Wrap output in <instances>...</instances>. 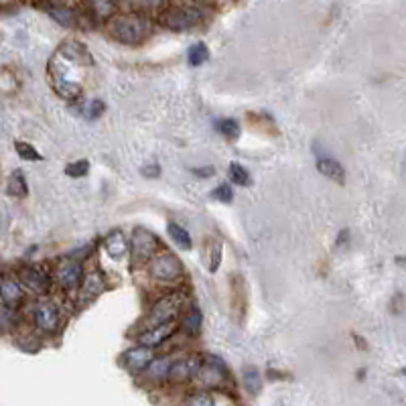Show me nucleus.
<instances>
[{
	"label": "nucleus",
	"instance_id": "23",
	"mask_svg": "<svg viewBox=\"0 0 406 406\" xmlns=\"http://www.w3.org/2000/svg\"><path fill=\"white\" fill-rule=\"evenodd\" d=\"M49 14L51 18H55L59 25L63 27H73L75 25V14L71 13L70 9H63V6H49Z\"/></svg>",
	"mask_w": 406,
	"mask_h": 406
},
{
	"label": "nucleus",
	"instance_id": "11",
	"mask_svg": "<svg viewBox=\"0 0 406 406\" xmlns=\"http://www.w3.org/2000/svg\"><path fill=\"white\" fill-rule=\"evenodd\" d=\"M80 279H82V267H80V262L70 260V258H65V260L59 262V267H57V280H59V284H61L63 289H73V287L80 282Z\"/></svg>",
	"mask_w": 406,
	"mask_h": 406
},
{
	"label": "nucleus",
	"instance_id": "32",
	"mask_svg": "<svg viewBox=\"0 0 406 406\" xmlns=\"http://www.w3.org/2000/svg\"><path fill=\"white\" fill-rule=\"evenodd\" d=\"M13 323V311L9 307H0V329H9Z\"/></svg>",
	"mask_w": 406,
	"mask_h": 406
},
{
	"label": "nucleus",
	"instance_id": "29",
	"mask_svg": "<svg viewBox=\"0 0 406 406\" xmlns=\"http://www.w3.org/2000/svg\"><path fill=\"white\" fill-rule=\"evenodd\" d=\"M211 197H213V199H218V201H222V203H230V201L234 199V193H232L230 185L224 183V185H220L218 189H213V191H211Z\"/></svg>",
	"mask_w": 406,
	"mask_h": 406
},
{
	"label": "nucleus",
	"instance_id": "22",
	"mask_svg": "<svg viewBox=\"0 0 406 406\" xmlns=\"http://www.w3.org/2000/svg\"><path fill=\"white\" fill-rule=\"evenodd\" d=\"M169 360L165 358H161V360H153L151 364L146 365V374H149V378H154V380H163L169 376Z\"/></svg>",
	"mask_w": 406,
	"mask_h": 406
},
{
	"label": "nucleus",
	"instance_id": "3",
	"mask_svg": "<svg viewBox=\"0 0 406 406\" xmlns=\"http://www.w3.org/2000/svg\"><path fill=\"white\" fill-rule=\"evenodd\" d=\"M201 11L193 4H171L161 16V23L171 31H189L199 25Z\"/></svg>",
	"mask_w": 406,
	"mask_h": 406
},
{
	"label": "nucleus",
	"instance_id": "35",
	"mask_svg": "<svg viewBox=\"0 0 406 406\" xmlns=\"http://www.w3.org/2000/svg\"><path fill=\"white\" fill-rule=\"evenodd\" d=\"M161 169L153 165V167H142V175H151V177H159Z\"/></svg>",
	"mask_w": 406,
	"mask_h": 406
},
{
	"label": "nucleus",
	"instance_id": "20",
	"mask_svg": "<svg viewBox=\"0 0 406 406\" xmlns=\"http://www.w3.org/2000/svg\"><path fill=\"white\" fill-rule=\"evenodd\" d=\"M244 384H246V388H248L250 394H258L262 390V376L252 365L244 370Z\"/></svg>",
	"mask_w": 406,
	"mask_h": 406
},
{
	"label": "nucleus",
	"instance_id": "28",
	"mask_svg": "<svg viewBox=\"0 0 406 406\" xmlns=\"http://www.w3.org/2000/svg\"><path fill=\"white\" fill-rule=\"evenodd\" d=\"M102 291V284H100V277L96 272L87 274L84 280V294L85 297H96Z\"/></svg>",
	"mask_w": 406,
	"mask_h": 406
},
{
	"label": "nucleus",
	"instance_id": "6",
	"mask_svg": "<svg viewBox=\"0 0 406 406\" xmlns=\"http://www.w3.org/2000/svg\"><path fill=\"white\" fill-rule=\"evenodd\" d=\"M196 378L208 386V388H213V386H220L224 384L225 380V365L222 360L218 358H208L199 364V370H197Z\"/></svg>",
	"mask_w": 406,
	"mask_h": 406
},
{
	"label": "nucleus",
	"instance_id": "18",
	"mask_svg": "<svg viewBox=\"0 0 406 406\" xmlns=\"http://www.w3.org/2000/svg\"><path fill=\"white\" fill-rule=\"evenodd\" d=\"M199 327H201V311L197 309V305H189L185 317H183V329L193 336L199 331Z\"/></svg>",
	"mask_w": 406,
	"mask_h": 406
},
{
	"label": "nucleus",
	"instance_id": "9",
	"mask_svg": "<svg viewBox=\"0 0 406 406\" xmlns=\"http://www.w3.org/2000/svg\"><path fill=\"white\" fill-rule=\"evenodd\" d=\"M21 280L27 284L31 291L35 293H49L51 289V279L49 274H45L41 268L25 267L21 270Z\"/></svg>",
	"mask_w": 406,
	"mask_h": 406
},
{
	"label": "nucleus",
	"instance_id": "19",
	"mask_svg": "<svg viewBox=\"0 0 406 406\" xmlns=\"http://www.w3.org/2000/svg\"><path fill=\"white\" fill-rule=\"evenodd\" d=\"M9 193L13 197H25L28 193L27 181H25V175L21 171H14L9 179Z\"/></svg>",
	"mask_w": 406,
	"mask_h": 406
},
{
	"label": "nucleus",
	"instance_id": "25",
	"mask_svg": "<svg viewBox=\"0 0 406 406\" xmlns=\"http://www.w3.org/2000/svg\"><path fill=\"white\" fill-rule=\"evenodd\" d=\"M230 179L236 183V185H242V187H246V185H250V173L246 171V169L238 165V163H232L230 165Z\"/></svg>",
	"mask_w": 406,
	"mask_h": 406
},
{
	"label": "nucleus",
	"instance_id": "13",
	"mask_svg": "<svg viewBox=\"0 0 406 406\" xmlns=\"http://www.w3.org/2000/svg\"><path fill=\"white\" fill-rule=\"evenodd\" d=\"M124 362H127L128 370H132V372H142V370H146V365L153 362V351L149 350V348H142V346L132 348L130 351H127Z\"/></svg>",
	"mask_w": 406,
	"mask_h": 406
},
{
	"label": "nucleus",
	"instance_id": "7",
	"mask_svg": "<svg viewBox=\"0 0 406 406\" xmlns=\"http://www.w3.org/2000/svg\"><path fill=\"white\" fill-rule=\"evenodd\" d=\"M159 246V242L154 238L153 232L144 230V228H137L132 232V256L142 262V260H149V256L154 252V248Z\"/></svg>",
	"mask_w": 406,
	"mask_h": 406
},
{
	"label": "nucleus",
	"instance_id": "12",
	"mask_svg": "<svg viewBox=\"0 0 406 406\" xmlns=\"http://www.w3.org/2000/svg\"><path fill=\"white\" fill-rule=\"evenodd\" d=\"M199 360L197 358H187V360H181V362H175V364H171L169 368V376L173 382H185V380L193 378L197 374V370H199Z\"/></svg>",
	"mask_w": 406,
	"mask_h": 406
},
{
	"label": "nucleus",
	"instance_id": "2",
	"mask_svg": "<svg viewBox=\"0 0 406 406\" xmlns=\"http://www.w3.org/2000/svg\"><path fill=\"white\" fill-rule=\"evenodd\" d=\"M108 31L114 39L124 45H140L149 37L151 25L146 18H142L139 14H120L114 16L108 25Z\"/></svg>",
	"mask_w": 406,
	"mask_h": 406
},
{
	"label": "nucleus",
	"instance_id": "26",
	"mask_svg": "<svg viewBox=\"0 0 406 406\" xmlns=\"http://www.w3.org/2000/svg\"><path fill=\"white\" fill-rule=\"evenodd\" d=\"M218 130L224 134L225 139L230 140H236L240 137V127L236 120H232V118H224V120H220L218 122Z\"/></svg>",
	"mask_w": 406,
	"mask_h": 406
},
{
	"label": "nucleus",
	"instance_id": "14",
	"mask_svg": "<svg viewBox=\"0 0 406 406\" xmlns=\"http://www.w3.org/2000/svg\"><path fill=\"white\" fill-rule=\"evenodd\" d=\"M104 248H106V252L110 254L112 258H116V260H120L122 256H127L128 242L124 240V234H122L120 230L110 232V234L106 236V240H104Z\"/></svg>",
	"mask_w": 406,
	"mask_h": 406
},
{
	"label": "nucleus",
	"instance_id": "4",
	"mask_svg": "<svg viewBox=\"0 0 406 406\" xmlns=\"http://www.w3.org/2000/svg\"><path fill=\"white\" fill-rule=\"evenodd\" d=\"M181 305H183L181 293L167 294L165 299L156 301L154 307L151 309V313H149V319H146L149 329H151V327H156V325H163V323L173 321V319L177 317V313L181 311Z\"/></svg>",
	"mask_w": 406,
	"mask_h": 406
},
{
	"label": "nucleus",
	"instance_id": "27",
	"mask_svg": "<svg viewBox=\"0 0 406 406\" xmlns=\"http://www.w3.org/2000/svg\"><path fill=\"white\" fill-rule=\"evenodd\" d=\"M87 171H90V163L85 159H80V161H73L65 167V175L73 177V179H80V177H84Z\"/></svg>",
	"mask_w": 406,
	"mask_h": 406
},
{
	"label": "nucleus",
	"instance_id": "24",
	"mask_svg": "<svg viewBox=\"0 0 406 406\" xmlns=\"http://www.w3.org/2000/svg\"><path fill=\"white\" fill-rule=\"evenodd\" d=\"M14 151L18 153L21 159H25V161H41L43 156L39 154V151L33 146V144H28V142H23V140H18L16 144H14Z\"/></svg>",
	"mask_w": 406,
	"mask_h": 406
},
{
	"label": "nucleus",
	"instance_id": "5",
	"mask_svg": "<svg viewBox=\"0 0 406 406\" xmlns=\"http://www.w3.org/2000/svg\"><path fill=\"white\" fill-rule=\"evenodd\" d=\"M151 274L156 280L173 282V280H177L183 274V265L179 262V258L175 254H159L151 262Z\"/></svg>",
	"mask_w": 406,
	"mask_h": 406
},
{
	"label": "nucleus",
	"instance_id": "33",
	"mask_svg": "<svg viewBox=\"0 0 406 406\" xmlns=\"http://www.w3.org/2000/svg\"><path fill=\"white\" fill-rule=\"evenodd\" d=\"M102 110H104V104L100 102V100H92L90 102V108H87V118H98L100 114H102Z\"/></svg>",
	"mask_w": 406,
	"mask_h": 406
},
{
	"label": "nucleus",
	"instance_id": "16",
	"mask_svg": "<svg viewBox=\"0 0 406 406\" xmlns=\"http://www.w3.org/2000/svg\"><path fill=\"white\" fill-rule=\"evenodd\" d=\"M21 297H23V291H21V287H18L14 280L0 279V301H2L4 305L18 303Z\"/></svg>",
	"mask_w": 406,
	"mask_h": 406
},
{
	"label": "nucleus",
	"instance_id": "10",
	"mask_svg": "<svg viewBox=\"0 0 406 406\" xmlns=\"http://www.w3.org/2000/svg\"><path fill=\"white\" fill-rule=\"evenodd\" d=\"M35 325L45 331V333H51L59 327V313L51 303H41L35 309Z\"/></svg>",
	"mask_w": 406,
	"mask_h": 406
},
{
	"label": "nucleus",
	"instance_id": "34",
	"mask_svg": "<svg viewBox=\"0 0 406 406\" xmlns=\"http://www.w3.org/2000/svg\"><path fill=\"white\" fill-rule=\"evenodd\" d=\"M193 173H196L197 177H201V179H208L213 175V169L208 167V169H193Z\"/></svg>",
	"mask_w": 406,
	"mask_h": 406
},
{
	"label": "nucleus",
	"instance_id": "17",
	"mask_svg": "<svg viewBox=\"0 0 406 406\" xmlns=\"http://www.w3.org/2000/svg\"><path fill=\"white\" fill-rule=\"evenodd\" d=\"M167 232H169V238L173 240L181 250H191L193 248V240L189 236V232L181 228L179 224H175V222H169L167 225Z\"/></svg>",
	"mask_w": 406,
	"mask_h": 406
},
{
	"label": "nucleus",
	"instance_id": "1",
	"mask_svg": "<svg viewBox=\"0 0 406 406\" xmlns=\"http://www.w3.org/2000/svg\"><path fill=\"white\" fill-rule=\"evenodd\" d=\"M84 57L90 59L80 43L68 41L59 47V51L49 61V73L53 80V90L61 98L75 100L82 94L84 87L78 82V71L82 68V63H85Z\"/></svg>",
	"mask_w": 406,
	"mask_h": 406
},
{
	"label": "nucleus",
	"instance_id": "21",
	"mask_svg": "<svg viewBox=\"0 0 406 406\" xmlns=\"http://www.w3.org/2000/svg\"><path fill=\"white\" fill-rule=\"evenodd\" d=\"M187 59L191 65H203L208 59H210V51L205 47V43H196L189 47V53H187Z\"/></svg>",
	"mask_w": 406,
	"mask_h": 406
},
{
	"label": "nucleus",
	"instance_id": "8",
	"mask_svg": "<svg viewBox=\"0 0 406 406\" xmlns=\"http://www.w3.org/2000/svg\"><path fill=\"white\" fill-rule=\"evenodd\" d=\"M175 321L171 323H163V325H156V327H151V329H146L144 333H140L139 336V341L142 348H149V350H153L156 346H161L165 339L173 336V331H175Z\"/></svg>",
	"mask_w": 406,
	"mask_h": 406
},
{
	"label": "nucleus",
	"instance_id": "31",
	"mask_svg": "<svg viewBox=\"0 0 406 406\" xmlns=\"http://www.w3.org/2000/svg\"><path fill=\"white\" fill-rule=\"evenodd\" d=\"M90 6L96 11L94 14H96V16H100V18H104V16H110V14H114V9H116L112 2H92Z\"/></svg>",
	"mask_w": 406,
	"mask_h": 406
},
{
	"label": "nucleus",
	"instance_id": "15",
	"mask_svg": "<svg viewBox=\"0 0 406 406\" xmlns=\"http://www.w3.org/2000/svg\"><path fill=\"white\" fill-rule=\"evenodd\" d=\"M317 169H319L321 175L329 177V179H333L336 183L346 181V171H343V167L337 163L336 159H327V156H323V159L317 161Z\"/></svg>",
	"mask_w": 406,
	"mask_h": 406
},
{
	"label": "nucleus",
	"instance_id": "30",
	"mask_svg": "<svg viewBox=\"0 0 406 406\" xmlns=\"http://www.w3.org/2000/svg\"><path fill=\"white\" fill-rule=\"evenodd\" d=\"M185 406H215V400H213V396H210V394L199 392L196 396H191Z\"/></svg>",
	"mask_w": 406,
	"mask_h": 406
}]
</instances>
